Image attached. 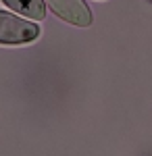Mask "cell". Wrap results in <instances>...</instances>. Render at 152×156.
Returning <instances> with one entry per match:
<instances>
[{"mask_svg": "<svg viewBox=\"0 0 152 156\" xmlns=\"http://www.w3.org/2000/svg\"><path fill=\"white\" fill-rule=\"evenodd\" d=\"M6 6H11L13 11H17L19 15H23L27 19H35L42 21L46 17V4L44 0H2Z\"/></svg>", "mask_w": 152, "mask_h": 156, "instance_id": "3957f363", "label": "cell"}, {"mask_svg": "<svg viewBox=\"0 0 152 156\" xmlns=\"http://www.w3.org/2000/svg\"><path fill=\"white\" fill-rule=\"evenodd\" d=\"M46 2L67 23L79 25V27H88L92 23V12L83 0H46Z\"/></svg>", "mask_w": 152, "mask_h": 156, "instance_id": "7a4b0ae2", "label": "cell"}, {"mask_svg": "<svg viewBox=\"0 0 152 156\" xmlns=\"http://www.w3.org/2000/svg\"><path fill=\"white\" fill-rule=\"evenodd\" d=\"M40 36V27L35 23H29L17 15L0 11V44H29Z\"/></svg>", "mask_w": 152, "mask_h": 156, "instance_id": "6da1fadb", "label": "cell"}]
</instances>
